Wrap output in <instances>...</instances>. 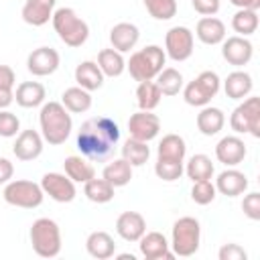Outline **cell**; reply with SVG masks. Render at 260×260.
<instances>
[{"mask_svg":"<svg viewBox=\"0 0 260 260\" xmlns=\"http://www.w3.org/2000/svg\"><path fill=\"white\" fill-rule=\"evenodd\" d=\"M116 232L126 242H138L146 232V219L138 211H124L116 219Z\"/></svg>","mask_w":260,"mask_h":260,"instance_id":"obj_18","label":"cell"},{"mask_svg":"<svg viewBox=\"0 0 260 260\" xmlns=\"http://www.w3.org/2000/svg\"><path fill=\"white\" fill-rule=\"evenodd\" d=\"M150 156V148L148 142L136 140V138H128L122 146V158L126 162H130V167H142Z\"/></svg>","mask_w":260,"mask_h":260,"instance_id":"obj_34","label":"cell"},{"mask_svg":"<svg viewBox=\"0 0 260 260\" xmlns=\"http://www.w3.org/2000/svg\"><path fill=\"white\" fill-rule=\"evenodd\" d=\"M18 130H20V120L16 118V114L8 110H0V136L12 138L18 134Z\"/></svg>","mask_w":260,"mask_h":260,"instance_id":"obj_42","label":"cell"},{"mask_svg":"<svg viewBox=\"0 0 260 260\" xmlns=\"http://www.w3.org/2000/svg\"><path fill=\"white\" fill-rule=\"evenodd\" d=\"M252 55H254V45L246 37L236 35V37H228L221 41V57L230 65H236V67L248 65Z\"/></svg>","mask_w":260,"mask_h":260,"instance_id":"obj_14","label":"cell"},{"mask_svg":"<svg viewBox=\"0 0 260 260\" xmlns=\"http://www.w3.org/2000/svg\"><path fill=\"white\" fill-rule=\"evenodd\" d=\"M242 211L246 213V217H250L252 221H258L260 219V193L258 191H252L244 197L242 201Z\"/></svg>","mask_w":260,"mask_h":260,"instance_id":"obj_43","label":"cell"},{"mask_svg":"<svg viewBox=\"0 0 260 260\" xmlns=\"http://www.w3.org/2000/svg\"><path fill=\"white\" fill-rule=\"evenodd\" d=\"M215 185L211 183V179L207 181H195L193 187H191V199L197 203V205H209L213 199H215Z\"/></svg>","mask_w":260,"mask_h":260,"instance_id":"obj_41","label":"cell"},{"mask_svg":"<svg viewBox=\"0 0 260 260\" xmlns=\"http://www.w3.org/2000/svg\"><path fill=\"white\" fill-rule=\"evenodd\" d=\"M12 175H14V167H12V162H10L8 158L0 156V185H6V183L12 179Z\"/></svg>","mask_w":260,"mask_h":260,"instance_id":"obj_47","label":"cell"},{"mask_svg":"<svg viewBox=\"0 0 260 260\" xmlns=\"http://www.w3.org/2000/svg\"><path fill=\"white\" fill-rule=\"evenodd\" d=\"M230 2L238 8H248V10H258L260 8V0H230Z\"/></svg>","mask_w":260,"mask_h":260,"instance_id":"obj_49","label":"cell"},{"mask_svg":"<svg viewBox=\"0 0 260 260\" xmlns=\"http://www.w3.org/2000/svg\"><path fill=\"white\" fill-rule=\"evenodd\" d=\"M59 63H61V57L53 47H39L28 55L26 69L37 77H47L59 69Z\"/></svg>","mask_w":260,"mask_h":260,"instance_id":"obj_13","label":"cell"},{"mask_svg":"<svg viewBox=\"0 0 260 260\" xmlns=\"http://www.w3.org/2000/svg\"><path fill=\"white\" fill-rule=\"evenodd\" d=\"M39 124H41V136L45 142L59 146L63 144L71 130H73V120L69 110L61 102H47L41 108L39 114Z\"/></svg>","mask_w":260,"mask_h":260,"instance_id":"obj_2","label":"cell"},{"mask_svg":"<svg viewBox=\"0 0 260 260\" xmlns=\"http://www.w3.org/2000/svg\"><path fill=\"white\" fill-rule=\"evenodd\" d=\"M140 39V30L136 24L132 22H118L112 26L110 30V43H112V49L120 51V53H126L130 49L136 47Z\"/></svg>","mask_w":260,"mask_h":260,"instance_id":"obj_21","label":"cell"},{"mask_svg":"<svg viewBox=\"0 0 260 260\" xmlns=\"http://www.w3.org/2000/svg\"><path fill=\"white\" fill-rule=\"evenodd\" d=\"M232 28L240 37H248V35L256 32V28H258V12L256 10H248V8H240L232 16Z\"/></svg>","mask_w":260,"mask_h":260,"instance_id":"obj_38","label":"cell"},{"mask_svg":"<svg viewBox=\"0 0 260 260\" xmlns=\"http://www.w3.org/2000/svg\"><path fill=\"white\" fill-rule=\"evenodd\" d=\"M144 6L156 20H171L177 14V0H144Z\"/></svg>","mask_w":260,"mask_h":260,"instance_id":"obj_39","label":"cell"},{"mask_svg":"<svg viewBox=\"0 0 260 260\" xmlns=\"http://www.w3.org/2000/svg\"><path fill=\"white\" fill-rule=\"evenodd\" d=\"M41 189L57 203H71L77 195L75 183L63 173H45L41 179Z\"/></svg>","mask_w":260,"mask_h":260,"instance_id":"obj_11","label":"cell"},{"mask_svg":"<svg viewBox=\"0 0 260 260\" xmlns=\"http://www.w3.org/2000/svg\"><path fill=\"white\" fill-rule=\"evenodd\" d=\"M219 85L221 81L215 71H201L193 81H189L183 87V98L189 106L203 108V106H209V102L217 95Z\"/></svg>","mask_w":260,"mask_h":260,"instance_id":"obj_7","label":"cell"},{"mask_svg":"<svg viewBox=\"0 0 260 260\" xmlns=\"http://www.w3.org/2000/svg\"><path fill=\"white\" fill-rule=\"evenodd\" d=\"M128 132H130V138H136V140H142V142H150L160 132V118L156 114L148 112V110H140V112L130 116Z\"/></svg>","mask_w":260,"mask_h":260,"instance_id":"obj_12","label":"cell"},{"mask_svg":"<svg viewBox=\"0 0 260 260\" xmlns=\"http://www.w3.org/2000/svg\"><path fill=\"white\" fill-rule=\"evenodd\" d=\"M160 89L156 85V81H140L138 87H136V102H138V108L140 110H148L152 112L158 104H160Z\"/></svg>","mask_w":260,"mask_h":260,"instance_id":"obj_36","label":"cell"},{"mask_svg":"<svg viewBox=\"0 0 260 260\" xmlns=\"http://www.w3.org/2000/svg\"><path fill=\"white\" fill-rule=\"evenodd\" d=\"M254 83H252V75L246 71H232L225 81H223V91L228 98L232 100H244L250 95Z\"/></svg>","mask_w":260,"mask_h":260,"instance_id":"obj_26","label":"cell"},{"mask_svg":"<svg viewBox=\"0 0 260 260\" xmlns=\"http://www.w3.org/2000/svg\"><path fill=\"white\" fill-rule=\"evenodd\" d=\"M201 244V225L195 217H179L173 223V234H171V248L175 256H193L199 250Z\"/></svg>","mask_w":260,"mask_h":260,"instance_id":"obj_6","label":"cell"},{"mask_svg":"<svg viewBox=\"0 0 260 260\" xmlns=\"http://www.w3.org/2000/svg\"><path fill=\"white\" fill-rule=\"evenodd\" d=\"M183 171L195 183V181H207V179H211L215 169H213V162H211V158L207 154H193Z\"/></svg>","mask_w":260,"mask_h":260,"instance_id":"obj_32","label":"cell"},{"mask_svg":"<svg viewBox=\"0 0 260 260\" xmlns=\"http://www.w3.org/2000/svg\"><path fill=\"white\" fill-rule=\"evenodd\" d=\"M156 85L162 95H177L183 89V75L175 67H162L156 75Z\"/></svg>","mask_w":260,"mask_h":260,"instance_id":"obj_37","label":"cell"},{"mask_svg":"<svg viewBox=\"0 0 260 260\" xmlns=\"http://www.w3.org/2000/svg\"><path fill=\"white\" fill-rule=\"evenodd\" d=\"M154 173H156L158 179H162V181H167V183L177 181V179H181V175H183V162L156 158V162H154Z\"/></svg>","mask_w":260,"mask_h":260,"instance_id":"obj_40","label":"cell"},{"mask_svg":"<svg viewBox=\"0 0 260 260\" xmlns=\"http://www.w3.org/2000/svg\"><path fill=\"white\" fill-rule=\"evenodd\" d=\"M102 177H104L108 183H112L114 187H124V185H128L130 179H132V167H130V162H126L124 158H116V160H112L110 165H106Z\"/></svg>","mask_w":260,"mask_h":260,"instance_id":"obj_33","label":"cell"},{"mask_svg":"<svg viewBox=\"0 0 260 260\" xmlns=\"http://www.w3.org/2000/svg\"><path fill=\"white\" fill-rule=\"evenodd\" d=\"M230 126L238 134L250 132L254 138H260V98L250 95L230 116Z\"/></svg>","mask_w":260,"mask_h":260,"instance_id":"obj_9","label":"cell"},{"mask_svg":"<svg viewBox=\"0 0 260 260\" xmlns=\"http://www.w3.org/2000/svg\"><path fill=\"white\" fill-rule=\"evenodd\" d=\"M2 195H4V201L8 205L22 207V209H35L45 199V193H43L41 185H37L32 181H26V179L8 181Z\"/></svg>","mask_w":260,"mask_h":260,"instance_id":"obj_8","label":"cell"},{"mask_svg":"<svg viewBox=\"0 0 260 260\" xmlns=\"http://www.w3.org/2000/svg\"><path fill=\"white\" fill-rule=\"evenodd\" d=\"M61 104L73 114H83V112H87L91 108V93L87 89L79 87V85L67 87L63 91V95H61Z\"/></svg>","mask_w":260,"mask_h":260,"instance_id":"obj_31","label":"cell"},{"mask_svg":"<svg viewBox=\"0 0 260 260\" xmlns=\"http://www.w3.org/2000/svg\"><path fill=\"white\" fill-rule=\"evenodd\" d=\"M98 67L102 69L104 77H120L126 69V61L120 51L116 49H102L98 53Z\"/></svg>","mask_w":260,"mask_h":260,"instance_id":"obj_30","label":"cell"},{"mask_svg":"<svg viewBox=\"0 0 260 260\" xmlns=\"http://www.w3.org/2000/svg\"><path fill=\"white\" fill-rule=\"evenodd\" d=\"M63 169H65V175L73 183H87L89 179L95 177V169L85 156H75V154L67 156L63 162Z\"/></svg>","mask_w":260,"mask_h":260,"instance_id":"obj_28","label":"cell"},{"mask_svg":"<svg viewBox=\"0 0 260 260\" xmlns=\"http://www.w3.org/2000/svg\"><path fill=\"white\" fill-rule=\"evenodd\" d=\"M16 83V75L12 71V67L8 65H0V87L4 89H12Z\"/></svg>","mask_w":260,"mask_h":260,"instance_id":"obj_46","label":"cell"},{"mask_svg":"<svg viewBox=\"0 0 260 260\" xmlns=\"http://www.w3.org/2000/svg\"><path fill=\"white\" fill-rule=\"evenodd\" d=\"M246 144L240 136H223L215 144V158L225 167H236L246 158Z\"/></svg>","mask_w":260,"mask_h":260,"instance_id":"obj_16","label":"cell"},{"mask_svg":"<svg viewBox=\"0 0 260 260\" xmlns=\"http://www.w3.org/2000/svg\"><path fill=\"white\" fill-rule=\"evenodd\" d=\"M195 35L203 45H219L225 39V24L215 16H203L195 26Z\"/></svg>","mask_w":260,"mask_h":260,"instance_id":"obj_23","label":"cell"},{"mask_svg":"<svg viewBox=\"0 0 260 260\" xmlns=\"http://www.w3.org/2000/svg\"><path fill=\"white\" fill-rule=\"evenodd\" d=\"M138 248L146 260H160V258L173 260L175 258V252L169 250L171 244L160 232H144V236L138 240Z\"/></svg>","mask_w":260,"mask_h":260,"instance_id":"obj_15","label":"cell"},{"mask_svg":"<svg viewBox=\"0 0 260 260\" xmlns=\"http://www.w3.org/2000/svg\"><path fill=\"white\" fill-rule=\"evenodd\" d=\"M248 189V177L238 169H225L215 179V191L225 197H238Z\"/></svg>","mask_w":260,"mask_h":260,"instance_id":"obj_19","label":"cell"},{"mask_svg":"<svg viewBox=\"0 0 260 260\" xmlns=\"http://www.w3.org/2000/svg\"><path fill=\"white\" fill-rule=\"evenodd\" d=\"M57 0H26L22 6V20L30 26H43L51 20Z\"/></svg>","mask_w":260,"mask_h":260,"instance_id":"obj_20","label":"cell"},{"mask_svg":"<svg viewBox=\"0 0 260 260\" xmlns=\"http://www.w3.org/2000/svg\"><path fill=\"white\" fill-rule=\"evenodd\" d=\"M85 248H87V254L98 260H108L116 252L114 238L108 232H91L85 240Z\"/></svg>","mask_w":260,"mask_h":260,"instance_id":"obj_25","label":"cell"},{"mask_svg":"<svg viewBox=\"0 0 260 260\" xmlns=\"http://www.w3.org/2000/svg\"><path fill=\"white\" fill-rule=\"evenodd\" d=\"M51 22H53V28L57 32V37L67 45V47H81L87 37H89V26L87 22L77 16V12L69 6H63V8H57L51 16Z\"/></svg>","mask_w":260,"mask_h":260,"instance_id":"obj_3","label":"cell"},{"mask_svg":"<svg viewBox=\"0 0 260 260\" xmlns=\"http://www.w3.org/2000/svg\"><path fill=\"white\" fill-rule=\"evenodd\" d=\"M187 154V144L179 134H167L162 136V140L158 142L156 148V158H165V160H179L183 162Z\"/></svg>","mask_w":260,"mask_h":260,"instance_id":"obj_29","label":"cell"},{"mask_svg":"<svg viewBox=\"0 0 260 260\" xmlns=\"http://www.w3.org/2000/svg\"><path fill=\"white\" fill-rule=\"evenodd\" d=\"M75 81L87 91H95L104 85V73L95 61H81L75 67Z\"/></svg>","mask_w":260,"mask_h":260,"instance_id":"obj_24","label":"cell"},{"mask_svg":"<svg viewBox=\"0 0 260 260\" xmlns=\"http://www.w3.org/2000/svg\"><path fill=\"white\" fill-rule=\"evenodd\" d=\"M217 256H219V260H246L248 258L246 250L242 246H238V244H223L219 248Z\"/></svg>","mask_w":260,"mask_h":260,"instance_id":"obj_44","label":"cell"},{"mask_svg":"<svg viewBox=\"0 0 260 260\" xmlns=\"http://www.w3.org/2000/svg\"><path fill=\"white\" fill-rule=\"evenodd\" d=\"M195 12L203 14V16H213L219 10V0H191Z\"/></svg>","mask_w":260,"mask_h":260,"instance_id":"obj_45","label":"cell"},{"mask_svg":"<svg viewBox=\"0 0 260 260\" xmlns=\"http://www.w3.org/2000/svg\"><path fill=\"white\" fill-rule=\"evenodd\" d=\"M30 244L37 256L55 258L61 252V230L57 221L49 217H39L30 225Z\"/></svg>","mask_w":260,"mask_h":260,"instance_id":"obj_5","label":"cell"},{"mask_svg":"<svg viewBox=\"0 0 260 260\" xmlns=\"http://www.w3.org/2000/svg\"><path fill=\"white\" fill-rule=\"evenodd\" d=\"M47 98V89L39 81H22L14 91V102L20 108H37L43 106Z\"/></svg>","mask_w":260,"mask_h":260,"instance_id":"obj_22","label":"cell"},{"mask_svg":"<svg viewBox=\"0 0 260 260\" xmlns=\"http://www.w3.org/2000/svg\"><path fill=\"white\" fill-rule=\"evenodd\" d=\"M12 152L18 160H35L43 152V136L37 130H22L16 136V142L12 146Z\"/></svg>","mask_w":260,"mask_h":260,"instance_id":"obj_17","label":"cell"},{"mask_svg":"<svg viewBox=\"0 0 260 260\" xmlns=\"http://www.w3.org/2000/svg\"><path fill=\"white\" fill-rule=\"evenodd\" d=\"M225 124V116L219 108L203 106V110L197 114V128L203 136H215Z\"/></svg>","mask_w":260,"mask_h":260,"instance_id":"obj_27","label":"cell"},{"mask_svg":"<svg viewBox=\"0 0 260 260\" xmlns=\"http://www.w3.org/2000/svg\"><path fill=\"white\" fill-rule=\"evenodd\" d=\"M12 102H14V91H12V89H4V87H0V110H6Z\"/></svg>","mask_w":260,"mask_h":260,"instance_id":"obj_48","label":"cell"},{"mask_svg":"<svg viewBox=\"0 0 260 260\" xmlns=\"http://www.w3.org/2000/svg\"><path fill=\"white\" fill-rule=\"evenodd\" d=\"M167 61V53L158 45H148L140 51H134L126 63V69L130 71L134 81H150L154 79Z\"/></svg>","mask_w":260,"mask_h":260,"instance_id":"obj_4","label":"cell"},{"mask_svg":"<svg viewBox=\"0 0 260 260\" xmlns=\"http://www.w3.org/2000/svg\"><path fill=\"white\" fill-rule=\"evenodd\" d=\"M118 258H120V260H128V258H130V260H136V258H134V254H120Z\"/></svg>","mask_w":260,"mask_h":260,"instance_id":"obj_50","label":"cell"},{"mask_svg":"<svg viewBox=\"0 0 260 260\" xmlns=\"http://www.w3.org/2000/svg\"><path fill=\"white\" fill-rule=\"evenodd\" d=\"M193 32L187 26H173L165 35V53L173 61H187L193 55Z\"/></svg>","mask_w":260,"mask_h":260,"instance_id":"obj_10","label":"cell"},{"mask_svg":"<svg viewBox=\"0 0 260 260\" xmlns=\"http://www.w3.org/2000/svg\"><path fill=\"white\" fill-rule=\"evenodd\" d=\"M85 187H83V193H85V197L89 199V201H93V203H108V201H112L114 199V185L112 183H108L104 177L102 179H89L87 183H83Z\"/></svg>","mask_w":260,"mask_h":260,"instance_id":"obj_35","label":"cell"},{"mask_svg":"<svg viewBox=\"0 0 260 260\" xmlns=\"http://www.w3.org/2000/svg\"><path fill=\"white\" fill-rule=\"evenodd\" d=\"M120 140L118 124L108 116H93L85 120L77 132V148L87 160L108 158Z\"/></svg>","mask_w":260,"mask_h":260,"instance_id":"obj_1","label":"cell"}]
</instances>
